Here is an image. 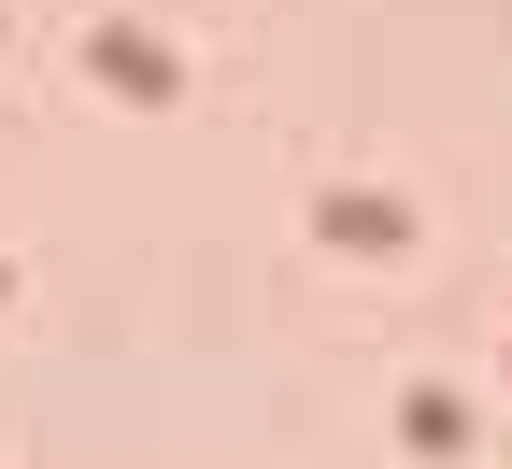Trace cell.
I'll use <instances>...</instances> for the list:
<instances>
[{"instance_id":"obj_1","label":"cell","mask_w":512,"mask_h":469,"mask_svg":"<svg viewBox=\"0 0 512 469\" xmlns=\"http://www.w3.org/2000/svg\"><path fill=\"white\" fill-rule=\"evenodd\" d=\"M313 242L328 256H413V199L399 185H328L313 199Z\"/></svg>"},{"instance_id":"obj_4","label":"cell","mask_w":512,"mask_h":469,"mask_svg":"<svg viewBox=\"0 0 512 469\" xmlns=\"http://www.w3.org/2000/svg\"><path fill=\"white\" fill-rule=\"evenodd\" d=\"M0 299H15V271H0Z\"/></svg>"},{"instance_id":"obj_3","label":"cell","mask_w":512,"mask_h":469,"mask_svg":"<svg viewBox=\"0 0 512 469\" xmlns=\"http://www.w3.org/2000/svg\"><path fill=\"white\" fill-rule=\"evenodd\" d=\"M399 427H413V455H470V398H456V384H413Z\"/></svg>"},{"instance_id":"obj_2","label":"cell","mask_w":512,"mask_h":469,"mask_svg":"<svg viewBox=\"0 0 512 469\" xmlns=\"http://www.w3.org/2000/svg\"><path fill=\"white\" fill-rule=\"evenodd\" d=\"M86 72H100V86H128V100H171V86H185V57H171L157 29H128V15H100V29H86Z\"/></svg>"}]
</instances>
